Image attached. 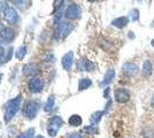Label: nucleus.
Masks as SVG:
<instances>
[{"label": "nucleus", "instance_id": "f257e3e1", "mask_svg": "<svg viewBox=\"0 0 154 138\" xmlns=\"http://www.w3.org/2000/svg\"><path fill=\"white\" fill-rule=\"evenodd\" d=\"M114 96H115V100L120 104H125L130 100V93L127 89H123V87L115 90Z\"/></svg>", "mask_w": 154, "mask_h": 138}, {"label": "nucleus", "instance_id": "f03ea898", "mask_svg": "<svg viewBox=\"0 0 154 138\" xmlns=\"http://www.w3.org/2000/svg\"><path fill=\"white\" fill-rule=\"evenodd\" d=\"M122 72L127 76H135L139 72V68L136 63L132 62H127L122 66Z\"/></svg>", "mask_w": 154, "mask_h": 138}, {"label": "nucleus", "instance_id": "7ed1b4c3", "mask_svg": "<svg viewBox=\"0 0 154 138\" xmlns=\"http://www.w3.org/2000/svg\"><path fill=\"white\" fill-rule=\"evenodd\" d=\"M141 72H143V76L145 77H149L153 72V65L149 60H145L144 63H143V68H141Z\"/></svg>", "mask_w": 154, "mask_h": 138}, {"label": "nucleus", "instance_id": "20e7f679", "mask_svg": "<svg viewBox=\"0 0 154 138\" xmlns=\"http://www.w3.org/2000/svg\"><path fill=\"white\" fill-rule=\"evenodd\" d=\"M129 23V17L127 16H121V17H117L116 20L113 21V26H116V28H119V29H123L124 26H127Z\"/></svg>", "mask_w": 154, "mask_h": 138}, {"label": "nucleus", "instance_id": "39448f33", "mask_svg": "<svg viewBox=\"0 0 154 138\" xmlns=\"http://www.w3.org/2000/svg\"><path fill=\"white\" fill-rule=\"evenodd\" d=\"M114 76H115L114 69H109L108 72H106V75H105V79H103V84H108V83H110L112 79L114 78Z\"/></svg>", "mask_w": 154, "mask_h": 138}, {"label": "nucleus", "instance_id": "423d86ee", "mask_svg": "<svg viewBox=\"0 0 154 138\" xmlns=\"http://www.w3.org/2000/svg\"><path fill=\"white\" fill-rule=\"evenodd\" d=\"M141 136L144 138H154V131L149 128H145L141 130Z\"/></svg>", "mask_w": 154, "mask_h": 138}, {"label": "nucleus", "instance_id": "0eeeda50", "mask_svg": "<svg viewBox=\"0 0 154 138\" xmlns=\"http://www.w3.org/2000/svg\"><path fill=\"white\" fill-rule=\"evenodd\" d=\"M130 16H131L132 21H138L139 20V11L138 9H132L131 13H130Z\"/></svg>", "mask_w": 154, "mask_h": 138}, {"label": "nucleus", "instance_id": "6e6552de", "mask_svg": "<svg viewBox=\"0 0 154 138\" xmlns=\"http://www.w3.org/2000/svg\"><path fill=\"white\" fill-rule=\"evenodd\" d=\"M90 85H91L90 79H83V81H81V89H85V87H88V86Z\"/></svg>", "mask_w": 154, "mask_h": 138}, {"label": "nucleus", "instance_id": "1a4fd4ad", "mask_svg": "<svg viewBox=\"0 0 154 138\" xmlns=\"http://www.w3.org/2000/svg\"><path fill=\"white\" fill-rule=\"evenodd\" d=\"M101 114H103L101 112L96 113V114H94V115L92 116V121H93V122H98V121L100 120V118H101Z\"/></svg>", "mask_w": 154, "mask_h": 138}, {"label": "nucleus", "instance_id": "9d476101", "mask_svg": "<svg viewBox=\"0 0 154 138\" xmlns=\"http://www.w3.org/2000/svg\"><path fill=\"white\" fill-rule=\"evenodd\" d=\"M151 106L154 108V93H153V96H152V99H151Z\"/></svg>", "mask_w": 154, "mask_h": 138}, {"label": "nucleus", "instance_id": "9b49d317", "mask_svg": "<svg viewBox=\"0 0 154 138\" xmlns=\"http://www.w3.org/2000/svg\"><path fill=\"white\" fill-rule=\"evenodd\" d=\"M151 45H152V46H153V47H154V39L152 40V41H151Z\"/></svg>", "mask_w": 154, "mask_h": 138}]
</instances>
